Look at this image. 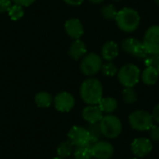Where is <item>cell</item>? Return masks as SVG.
Returning <instances> with one entry per match:
<instances>
[{"instance_id": "obj_22", "label": "cell", "mask_w": 159, "mask_h": 159, "mask_svg": "<svg viewBox=\"0 0 159 159\" xmlns=\"http://www.w3.org/2000/svg\"><path fill=\"white\" fill-rule=\"evenodd\" d=\"M123 102L127 104H133L137 102V94L133 88H125L122 91Z\"/></svg>"}, {"instance_id": "obj_38", "label": "cell", "mask_w": 159, "mask_h": 159, "mask_svg": "<svg viewBox=\"0 0 159 159\" xmlns=\"http://www.w3.org/2000/svg\"><path fill=\"white\" fill-rule=\"evenodd\" d=\"M116 1H118V0H116Z\"/></svg>"}, {"instance_id": "obj_9", "label": "cell", "mask_w": 159, "mask_h": 159, "mask_svg": "<svg viewBox=\"0 0 159 159\" xmlns=\"http://www.w3.org/2000/svg\"><path fill=\"white\" fill-rule=\"evenodd\" d=\"M68 139L73 143L75 147L83 146L91 144L90 143V136L89 133L88 129L80 127V126H74L68 131Z\"/></svg>"}, {"instance_id": "obj_12", "label": "cell", "mask_w": 159, "mask_h": 159, "mask_svg": "<svg viewBox=\"0 0 159 159\" xmlns=\"http://www.w3.org/2000/svg\"><path fill=\"white\" fill-rule=\"evenodd\" d=\"M53 102H54V107L57 111L61 113H67L74 108L75 101L71 93L67 91H62L58 93L54 97Z\"/></svg>"}, {"instance_id": "obj_15", "label": "cell", "mask_w": 159, "mask_h": 159, "mask_svg": "<svg viewBox=\"0 0 159 159\" xmlns=\"http://www.w3.org/2000/svg\"><path fill=\"white\" fill-rule=\"evenodd\" d=\"M87 53V47L83 41L80 39H75L69 48L68 54L73 60H79L84 57Z\"/></svg>"}, {"instance_id": "obj_3", "label": "cell", "mask_w": 159, "mask_h": 159, "mask_svg": "<svg viewBox=\"0 0 159 159\" xmlns=\"http://www.w3.org/2000/svg\"><path fill=\"white\" fill-rule=\"evenodd\" d=\"M102 135L108 139H116L122 132V122L121 120L112 114L103 116L102 120L99 122Z\"/></svg>"}, {"instance_id": "obj_28", "label": "cell", "mask_w": 159, "mask_h": 159, "mask_svg": "<svg viewBox=\"0 0 159 159\" xmlns=\"http://www.w3.org/2000/svg\"><path fill=\"white\" fill-rule=\"evenodd\" d=\"M149 137L152 142H159V126L153 125L149 129Z\"/></svg>"}, {"instance_id": "obj_36", "label": "cell", "mask_w": 159, "mask_h": 159, "mask_svg": "<svg viewBox=\"0 0 159 159\" xmlns=\"http://www.w3.org/2000/svg\"><path fill=\"white\" fill-rule=\"evenodd\" d=\"M53 159H63V158H61V157H54Z\"/></svg>"}, {"instance_id": "obj_34", "label": "cell", "mask_w": 159, "mask_h": 159, "mask_svg": "<svg viewBox=\"0 0 159 159\" xmlns=\"http://www.w3.org/2000/svg\"><path fill=\"white\" fill-rule=\"evenodd\" d=\"M154 1H155V3H156V4L159 5V0H154Z\"/></svg>"}, {"instance_id": "obj_37", "label": "cell", "mask_w": 159, "mask_h": 159, "mask_svg": "<svg viewBox=\"0 0 159 159\" xmlns=\"http://www.w3.org/2000/svg\"><path fill=\"white\" fill-rule=\"evenodd\" d=\"M131 159H138V158H131Z\"/></svg>"}, {"instance_id": "obj_35", "label": "cell", "mask_w": 159, "mask_h": 159, "mask_svg": "<svg viewBox=\"0 0 159 159\" xmlns=\"http://www.w3.org/2000/svg\"><path fill=\"white\" fill-rule=\"evenodd\" d=\"M157 72H158V75H159V64L157 65Z\"/></svg>"}, {"instance_id": "obj_27", "label": "cell", "mask_w": 159, "mask_h": 159, "mask_svg": "<svg viewBox=\"0 0 159 159\" xmlns=\"http://www.w3.org/2000/svg\"><path fill=\"white\" fill-rule=\"evenodd\" d=\"M144 64L146 67H157L159 64V54H148L144 59Z\"/></svg>"}, {"instance_id": "obj_33", "label": "cell", "mask_w": 159, "mask_h": 159, "mask_svg": "<svg viewBox=\"0 0 159 159\" xmlns=\"http://www.w3.org/2000/svg\"><path fill=\"white\" fill-rule=\"evenodd\" d=\"M91 3H93V4H100V3H102V2H103L104 0H89Z\"/></svg>"}, {"instance_id": "obj_5", "label": "cell", "mask_w": 159, "mask_h": 159, "mask_svg": "<svg viewBox=\"0 0 159 159\" xmlns=\"http://www.w3.org/2000/svg\"><path fill=\"white\" fill-rule=\"evenodd\" d=\"M130 128L137 131H147L154 125L152 115L145 110H136L129 116Z\"/></svg>"}, {"instance_id": "obj_29", "label": "cell", "mask_w": 159, "mask_h": 159, "mask_svg": "<svg viewBox=\"0 0 159 159\" xmlns=\"http://www.w3.org/2000/svg\"><path fill=\"white\" fill-rule=\"evenodd\" d=\"M11 7V0H0V13L7 12Z\"/></svg>"}, {"instance_id": "obj_19", "label": "cell", "mask_w": 159, "mask_h": 159, "mask_svg": "<svg viewBox=\"0 0 159 159\" xmlns=\"http://www.w3.org/2000/svg\"><path fill=\"white\" fill-rule=\"evenodd\" d=\"M34 102L40 108H48L52 103V97L47 91H40L34 96Z\"/></svg>"}, {"instance_id": "obj_2", "label": "cell", "mask_w": 159, "mask_h": 159, "mask_svg": "<svg viewBox=\"0 0 159 159\" xmlns=\"http://www.w3.org/2000/svg\"><path fill=\"white\" fill-rule=\"evenodd\" d=\"M141 18L137 10L131 7H124L117 11L116 22L120 30L126 33L134 32L140 25Z\"/></svg>"}, {"instance_id": "obj_18", "label": "cell", "mask_w": 159, "mask_h": 159, "mask_svg": "<svg viewBox=\"0 0 159 159\" xmlns=\"http://www.w3.org/2000/svg\"><path fill=\"white\" fill-rule=\"evenodd\" d=\"M98 106L102 113L112 114L117 109L118 103L117 101L113 97H102L101 102L98 103Z\"/></svg>"}, {"instance_id": "obj_1", "label": "cell", "mask_w": 159, "mask_h": 159, "mask_svg": "<svg viewBox=\"0 0 159 159\" xmlns=\"http://www.w3.org/2000/svg\"><path fill=\"white\" fill-rule=\"evenodd\" d=\"M80 96L88 105H98L103 97V88L100 80L94 77L86 79L80 87Z\"/></svg>"}, {"instance_id": "obj_31", "label": "cell", "mask_w": 159, "mask_h": 159, "mask_svg": "<svg viewBox=\"0 0 159 159\" xmlns=\"http://www.w3.org/2000/svg\"><path fill=\"white\" fill-rule=\"evenodd\" d=\"M11 1H13L14 4L20 5L21 7H28L31 6L35 0H11Z\"/></svg>"}, {"instance_id": "obj_4", "label": "cell", "mask_w": 159, "mask_h": 159, "mask_svg": "<svg viewBox=\"0 0 159 159\" xmlns=\"http://www.w3.org/2000/svg\"><path fill=\"white\" fill-rule=\"evenodd\" d=\"M117 78L125 88H134L141 78V71L137 65L127 63L117 71Z\"/></svg>"}, {"instance_id": "obj_11", "label": "cell", "mask_w": 159, "mask_h": 159, "mask_svg": "<svg viewBox=\"0 0 159 159\" xmlns=\"http://www.w3.org/2000/svg\"><path fill=\"white\" fill-rule=\"evenodd\" d=\"M115 153V148L107 141H98L91 144L92 157L95 159H110Z\"/></svg>"}, {"instance_id": "obj_20", "label": "cell", "mask_w": 159, "mask_h": 159, "mask_svg": "<svg viewBox=\"0 0 159 159\" xmlns=\"http://www.w3.org/2000/svg\"><path fill=\"white\" fill-rule=\"evenodd\" d=\"M74 145L73 143L68 140L65 142L61 143L57 147V155L61 158H65L69 156H71L74 152Z\"/></svg>"}, {"instance_id": "obj_32", "label": "cell", "mask_w": 159, "mask_h": 159, "mask_svg": "<svg viewBox=\"0 0 159 159\" xmlns=\"http://www.w3.org/2000/svg\"><path fill=\"white\" fill-rule=\"evenodd\" d=\"M63 1L70 6H79L84 2V0H63Z\"/></svg>"}, {"instance_id": "obj_21", "label": "cell", "mask_w": 159, "mask_h": 159, "mask_svg": "<svg viewBox=\"0 0 159 159\" xmlns=\"http://www.w3.org/2000/svg\"><path fill=\"white\" fill-rule=\"evenodd\" d=\"M73 154L75 159H91V144L77 146L74 149Z\"/></svg>"}, {"instance_id": "obj_23", "label": "cell", "mask_w": 159, "mask_h": 159, "mask_svg": "<svg viewBox=\"0 0 159 159\" xmlns=\"http://www.w3.org/2000/svg\"><path fill=\"white\" fill-rule=\"evenodd\" d=\"M7 13H8L9 18H10L12 20H20V19L23 17V15H24L23 7L20 6V5H17V4L11 5V7H10V8L8 9Z\"/></svg>"}, {"instance_id": "obj_13", "label": "cell", "mask_w": 159, "mask_h": 159, "mask_svg": "<svg viewBox=\"0 0 159 159\" xmlns=\"http://www.w3.org/2000/svg\"><path fill=\"white\" fill-rule=\"evenodd\" d=\"M64 30L66 34L73 39H79L84 34V27L80 20L73 18L67 20L64 23Z\"/></svg>"}, {"instance_id": "obj_6", "label": "cell", "mask_w": 159, "mask_h": 159, "mask_svg": "<svg viewBox=\"0 0 159 159\" xmlns=\"http://www.w3.org/2000/svg\"><path fill=\"white\" fill-rule=\"evenodd\" d=\"M102 66V58L96 53L85 55L80 63L81 72L87 76H92L101 71Z\"/></svg>"}, {"instance_id": "obj_8", "label": "cell", "mask_w": 159, "mask_h": 159, "mask_svg": "<svg viewBox=\"0 0 159 159\" xmlns=\"http://www.w3.org/2000/svg\"><path fill=\"white\" fill-rule=\"evenodd\" d=\"M121 48L128 54L139 59L144 60L148 56V52L145 50L143 42L133 37L125 38L121 43Z\"/></svg>"}, {"instance_id": "obj_14", "label": "cell", "mask_w": 159, "mask_h": 159, "mask_svg": "<svg viewBox=\"0 0 159 159\" xmlns=\"http://www.w3.org/2000/svg\"><path fill=\"white\" fill-rule=\"evenodd\" d=\"M82 117L89 124L99 123L103 117V113L98 105H88L82 110Z\"/></svg>"}, {"instance_id": "obj_16", "label": "cell", "mask_w": 159, "mask_h": 159, "mask_svg": "<svg viewBox=\"0 0 159 159\" xmlns=\"http://www.w3.org/2000/svg\"><path fill=\"white\" fill-rule=\"evenodd\" d=\"M119 48L118 45L114 41L106 42L102 48V58L107 61H113L115 58L118 56Z\"/></svg>"}, {"instance_id": "obj_10", "label": "cell", "mask_w": 159, "mask_h": 159, "mask_svg": "<svg viewBox=\"0 0 159 159\" xmlns=\"http://www.w3.org/2000/svg\"><path fill=\"white\" fill-rule=\"evenodd\" d=\"M130 150L135 157L142 158L152 152L153 143L150 139L145 137L136 138L132 141L130 144Z\"/></svg>"}, {"instance_id": "obj_25", "label": "cell", "mask_w": 159, "mask_h": 159, "mask_svg": "<svg viewBox=\"0 0 159 159\" xmlns=\"http://www.w3.org/2000/svg\"><path fill=\"white\" fill-rule=\"evenodd\" d=\"M101 11H102V14L104 17V19H106V20H116L117 11H116V7L113 5L109 4V5L103 6L102 7Z\"/></svg>"}, {"instance_id": "obj_24", "label": "cell", "mask_w": 159, "mask_h": 159, "mask_svg": "<svg viewBox=\"0 0 159 159\" xmlns=\"http://www.w3.org/2000/svg\"><path fill=\"white\" fill-rule=\"evenodd\" d=\"M89 136H90V143H94L98 141H100V138L102 136L101 129L99 123H94V124H89L88 128Z\"/></svg>"}, {"instance_id": "obj_17", "label": "cell", "mask_w": 159, "mask_h": 159, "mask_svg": "<svg viewBox=\"0 0 159 159\" xmlns=\"http://www.w3.org/2000/svg\"><path fill=\"white\" fill-rule=\"evenodd\" d=\"M142 81L147 86L155 85L159 78L158 72L156 67H146L141 74Z\"/></svg>"}, {"instance_id": "obj_7", "label": "cell", "mask_w": 159, "mask_h": 159, "mask_svg": "<svg viewBox=\"0 0 159 159\" xmlns=\"http://www.w3.org/2000/svg\"><path fill=\"white\" fill-rule=\"evenodd\" d=\"M143 45L148 54H159V25H153L146 30Z\"/></svg>"}, {"instance_id": "obj_30", "label": "cell", "mask_w": 159, "mask_h": 159, "mask_svg": "<svg viewBox=\"0 0 159 159\" xmlns=\"http://www.w3.org/2000/svg\"><path fill=\"white\" fill-rule=\"evenodd\" d=\"M151 115H152V117H153L154 122L159 124V103L158 104H157V105L154 107L153 112H152Z\"/></svg>"}, {"instance_id": "obj_26", "label": "cell", "mask_w": 159, "mask_h": 159, "mask_svg": "<svg viewBox=\"0 0 159 159\" xmlns=\"http://www.w3.org/2000/svg\"><path fill=\"white\" fill-rule=\"evenodd\" d=\"M101 70H102V74L104 75H106V76H111L112 77V76H114V75H116L117 74L116 66L113 62H111V61H108V62L102 64Z\"/></svg>"}]
</instances>
